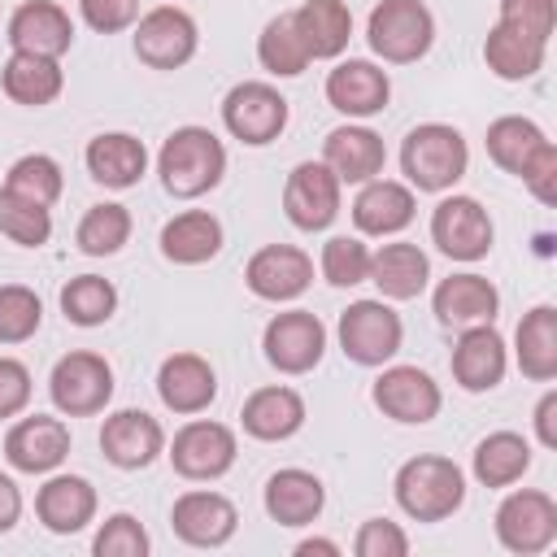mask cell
I'll use <instances>...</instances> for the list:
<instances>
[{"label":"cell","mask_w":557,"mask_h":557,"mask_svg":"<svg viewBox=\"0 0 557 557\" xmlns=\"http://www.w3.org/2000/svg\"><path fill=\"white\" fill-rule=\"evenodd\" d=\"M157 174L174 200H196L222 183L226 148L209 126H178L165 135V144L157 152Z\"/></svg>","instance_id":"cell-1"},{"label":"cell","mask_w":557,"mask_h":557,"mask_svg":"<svg viewBox=\"0 0 557 557\" xmlns=\"http://www.w3.org/2000/svg\"><path fill=\"white\" fill-rule=\"evenodd\" d=\"M392 492L413 522H444L466 505V474L453 457L418 453L396 470Z\"/></svg>","instance_id":"cell-2"},{"label":"cell","mask_w":557,"mask_h":557,"mask_svg":"<svg viewBox=\"0 0 557 557\" xmlns=\"http://www.w3.org/2000/svg\"><path fill=\"white\" fill-rule=\"evenodd\" d=\"M470 165L466 135L448 122H422L400 144V170L418 191H448Z\"/></svg>","instance_id":"cell-3"},{"label":"cell","mask_w":557,"mask_h":557,"mask_svg":"<svg viewBox=\"0 0 557 557\" xmlns=\"http://www.w3.org/2000/svg\"><path fill=\"white\" fill-rule=\"evenodd\" d=\"M370 52L392 65H413L435 44V13L422 0H379L366 17Z\"/></svg>","instance_id":"cell-4"},{"label":"cell","mask_w":557,"mask_h":557,"mask_svg":"<svg viewBox=\"0 0 557 557\" xmlns=\"http://www.w3.org/2000/svg\"><path fill=\"white\" fill-rule=\"evenodd\" d=\"M339 348L357 366H387L405 344V322L387 300H352L339 313Z\"/></svg>","instance_id":"cell-5"},{"label":"cell","mask_w":557,"mask_h":557,"mask_svg":"<svg viewBox=\"0 0 557 557\" xmlns=\"http://www.w3.org/2000/svg\"><path fill=\"white\" fill-rule=\"evenodd\" d=\"M48 396L65 418H91L113 400V366L91 348H74L52 366Z\"/></svg>","instance_id":"cell-6"},{"label":"cell","mask_w":557,"mask_h":557,"mask_svg":"<svg viewBox=\"0 0 557 557\" xmlns=\"http://www.w3.org/2000/svg\"><path fill=\"white\" fill-rule=\"evenodd\" d=\"M222 126L239 144L265 148V144H274L287 131V96L274 83H261V78L235 83L222 96Z\"/></svg>","instance_id":"cell-7"},{"label":"cell","mask_w":557,"mask_h":557,"mask_svg":"<svg viewBox=\"0 0 557 557\" xmlns=\"http://www.w3.org/2000/svg\"><path fill=\"white\" fill-rule=\"evenodd\" d=\"M135 57L148 65V70H178L196 57L200 48V30H196V17L178 4H157L148 13L135 17Z\"/></svg>","instance_id":"cell-8"},{"label":"cell","mask_w":557,"mask_h":557,"mask_svg":"<svg viewBox=\"0 0 557 557\" xmlns=\"http://www.w3.org/2000/svg\"><path fill=\"white\" fill-rule=\"evenodd\" d=\"M235 431L213 418H191L170 440V466L191 483H213L235 466Z\"/></svg>","instance_id":"cell-9"},{"label":"cell","mask_w":557,"mask_h":557,"mask_svg":"<svg viewBox=\"0 0 557 557\" xmlns=\"http://www.w3.org/2000/svg\"><path fill=\"white\" fill-rule=\"evenodd\" d=\"M496 540L518 557H535L557 540V500L540 487H518L496 509Z\"/></svg>","instance_id":"cell-10"},{"label":"cell","mask_w":557,"mask_h":557,"mask_svg":"<svg viewBox=\"0 0 557 557\" xmlns=\"http://www.w3.org/2000/svg\"><path fill=\"white\" fill-rule=\"evenodd\" d=\"M496 226L474 196H444L431 209V244L453 261H483L492 252Z\"/></svg>","instance_id":"cell-11"},{"label":"cell","mask_w":557,"mask_h":557,"mask_svg":"<svg viewBox=\"0 0 557 557\" xmlns=\"http://www.w3.org/2000/svg\"><path fill=\"white\" fill-rule=\"evenodd\" d=\"M261 348L278 374H309L326 352V326L309 309H283L265 322Z\"/></svg>","instance_id":"cell-12"},{"label":"cell","mask_w":557,"mask_h":557,"mask_svg":"<svg viewBox=\"0 0 557 557\" xmlns=\"http://www.w3.org/2000/svg\"><path fill=\"white\" fill-rule=\"evenodd\" d=\"M339 196H344V183L331 174L326 161H300L283 183V213L296 231L313 235L339 218Z\"/></svg>","instance_id":"cell-13"},{"label":"cell","mask_w":557,"mask_h":557,"mask_svg":"<svg viewBox=\"0 0 557 557\" xmlns=\"http://www.w3.org/2000/svg\"><path fill=\"white\" fill-rule=\"evenodd\" d=\"M244 283L261 300H274V305L296 300L313 283V257L305 248H296V244H265V248H257L248 257Z\"/></svg>","instance_id":"cell-14"},{"label":"cell","mask_w":557,"mask_h":557,"mask_svg":"<svg viewBox=\"0 0 557 557\" xmlns=\"http://www.w3.org/2000/svg\"><path fill=\"white\" fill-rule=\"evenodd\" d=\"M374 405L392 418V422H405V426H422L440 413L444 396H440V383L418 370V366H383V374L374 379Z\"/></svg>","instance_id":"cell-15"},{"label":"cell","mask_w":557,"mask_h":557,"mask_svg":"<svg viewBox=\"0 0 557 557\" xmlns=\"http://www.w3.org/2000/svg\"><path fill=\"white\" fill-rule=\"evenodd\" d=\"M70 457V426L48 413L17 418L4 435V461L22 474H52Z\"/></svg>","instance_id":"cell-16"},{"label":"cell","mask_w":557,"mask_h":557,"mask_svg":"<svg viewBox=\"0 0 557 557\" xmlns=\"http://www.w3.org/2000/svg\"><path fill=\"white\" fill-rule=\"evenodd\" d=\"M170 527H174V535H178L183 544H191V548H222V544L235 535L239 513H235V505H231L222 492L191 487V492H183V496L174 500Z\"/></svg>","instance_id":"cell-17"},{"label":"cell","mask_w":557,"mask_h":557,"mask_svg":"<svg viewBox=\"0 0 557 557\" xmlns=\"http://www.w3.org/2000/svg\"><path fill=\"white\" fill-rule=\"evenodd\" d=\"M100 453L117 470H144L165 453V431L144 409H117L100 426Z\"/></svg>","instance_id":"cell-18"},{"label":"cell","mask_w":557,"mask_h":557,"mask_svg":"<svg viewBox=\"0 0 557 557\" xmlns=\"http://www.w3.org/2000/svg\"><path fill=\"white\" fill-rule=\"evenodd\" d=\"M392 100V78L383 65L348 57L326 74V104L344 117H374Z\"/></svg>","instance_id":"cell-19"},{"label":"cell","mask_w":557,"mask_h":557,"mask_svg":"<svg viewBox=\"0 0 557 557\" xmlns=\"http://www.w3.org/2000/svg\"><path fill=\"white\" fill-rule=\"evenodd\" d=\"M448 366H453V383L461 392H492L505 379V366H509V352H505L500 331L492 322L461 326Z\"/></svg>","instance_id":"cell-20"},{"label":"cell","mask_w":557,"mask_h":557,"mask_svg":"<svg viewBox=\"0 0 557 557\" xmlns=\"http://www.w3.org/2000/svg\"><path fill=\"white\" fill-rule=\"evenodd\" d=\"M157 396L170 413H205L218 396V374L200 352H170L157 370Z\"/></svg>","instance_id":"cell-21"},{"label":"cell","mask_w":557,"mask_h":557,"mask_svg":"<svg viewBox=\"0 0 557 557\" xmlns=\"http://www.w3.org/2000/svg\"><path fill=\"white\" fill-rule=\"evenodd\" d=\"M9 44L13 52H39L61 61L74 44V22L57 0H26L9 17Z\"/></svg>","instance_id":"cell-22"},{"label":"cell","mask_w":557,"mask_h":557,"mask_svg":"<svg viewBox=\"0 0 557 557\" xmlns=\"http://www.w3.org/2000/svg\"><path fill=\"white\" fill-rule=\"evenodd\" d=\"M431 309L440 318V326H479V322H496L500 313V292L492 278L466 270V274H448L440 278L435 296H431Z\"/></svg>","instance_id":"cell-23"},{"label":"cell","mask_w":557,"mask_h":557,"mask_svg":"<svg viewBox=\"0 0 557 557\" xmlns=\"http://www.w3.org/2000/svg\"><path fill=\"white\" fill-rule=\"evenodd\" d=\"M352 222H357V231L361 235H396V231H405L409 222H413V213H418V200H413V187L409 183H396V178H370V183H361V191L352 196Z\"/></svg>","instance_id":"cell-24"},{"label":"cell","mask_w":557,"mask_h":557,"mask_svg":"<svg viewBox=\"0 0 557 557\" xmlns=\"http://www.w3.org/2000/svg\"><path fill=\"white\" fill-rule=\"evenodd\" d=\"M322 161L331 165V174L339 183H370L383 174L387 165V148H383V135L370 131V126H335L326 139H322Z\"/></svg>","instance_id":"cell-25"},{"label":"cell","mask_w":557,"mask_h":557,"mask_svg":"<svg viewBox=\"0 0 557 557\" xmlns=\"http://www.w3.org/2000/svg\"><path fill=\"white\" fill-rule=\"evenodd\" d=\"M261 505L278 527H309V522H318V513L326 505V487H322L318 474H309L300 466H287V470H274L265 479Z\"/></svg>","instance_id":"cell-26"},{"label":"cell","mask_w":557,"mask_h":557,"mask_svg":"<svg viewBox=\"0 0 557 557\" xmlns=\"http://www.w3.org/2000/svg\"><path fill=\"white\" fill-rule=\"evenodd\" d=\"M239 426L252 435V440H265V444H278V440H292L300 426H305V400L296 387H283V383H270V387H257L244 409H239Z\"/></svg>","instance_id":"cell-27"},{"label":"cell","mask_w":557,"mask_h":557,"mask_svg":"<svg viewBox=\"0 0 557 557\" xmlns=\"http://www.w3.org/2000/svg\"><path fill=\"white\" fill-rule=\"evenodd\" d=\"M35 513L52 535H74L96 518V487L83 474H48L35 492Z\"/></svg>","instance_id":"cell-28"},{"label":"cell","mask_w":557,"mask_h":557,"mask_svg":"<svg viewBox=\"0 0 557 557\" xmlns=\"http://www.w3.org/2000/svg\"><path fill=\"white\" fill-rule=\"evenodd\" d=\"M83 161H87V174H91L100 187L126 191V187H135V183L144 178V170H148V148H144L135 135H126V131H104V135H96V139L87 144Z\"/></svg>","instance_id":"cell-29"},{"label":"cell","mask_w":557,"mask_h":557,"mask_svg":"<svg viewBox=\"0 0 557 557\" xmlns=\"http://www.w3.org/2000/svg\"><path fill=\"white\" fill-rule=\"evenodd\" d=\"M370 283L383 292V300H413L431 283V261L418 244L396 239L370 252Z\"/></svg>","instance_id":"cell-30"},{"label":"cell","mask_w":557,"mask_h":557,"mask_svg":"<svg viewBox=\"0 0 557 557\" xmlns=\"http://www.w3.org/2000/svg\"><path fill=\"white\" fill-rule=\"evenodd\" d=\"M292 22L309 61H335L352 39V13L344 0H305L292 9Z\"/></svg>","instance_id":"cell-31"},{"label":"cell","mask_w":557,"mask_h":557,"mask_svg":"<svg viewBox=\"0 0 557 557\" xmlns=\"http://www.w3.org/2000/svg\"><path fill=\"white\" fill-rule=\"evenodd\" d=\"M222 252V222L209 209H183L161 226V257L174 265H205Z\"/></svg>","instance_id":"cell-32"},{"label":"cell","mask_w":557,"mask_h":557,"mask_svg":"<svg viewBox=\"0 0 557 557\" xmlns=\"http://www.w3.org/2000/svg\"><path fill=\"white\" fill-rule=\"evenodd\" d=\"M0 87L13 104H26V109H44L61 96L65 87V70L57 57H39V52H13L0 70Z\"/></svg>","instance_id":"cell-33"},{"label":"cell","mask_w":557,"mask_h":557,"mask_svg":"<svg viewBox=\"0 0 557 557\" xmlns=\"http://www.w3.org/2000/svg\"><path fill=\"white\" fill-rule=\"evenodd\" d=\"M544 57H548V44L509 26V22H496L483 39V61L496 78L505 83H522V78H535L544 70Z\"/></svg>","instance_id":"cell-34"},{"label":"cell","mask_w":557,"mask_h":557,"mask_svg":"<svg viewBox=\"0 0 557 557\" xmlns=\"http://www.w3.org/2000/svg\"><path fill=\"white\" fill-rule=\"evenodd\" d=\"M513 357L527 379H535V383L557 379V309L553 305H535L522 313V322L513 331Z\"/></svg>","instance_id":"cell-35"},{"label":"cell","mask_w":557,"mask_h":557,"mask_svg":"<svg viewBox=\"0 0 557 557\" xmlns=\"http://www.w3.org/2000/svg\"><path fill=\"white\" fill-rule=\"evenodd\" d=\"M470 470L483 487H513L531 470V444L518 431H492L474 444Z\"/></svg>","instance_id":"cell-36"},{"label":"cell","mask_w":557,"mask_h":557,"mask_svg":"<svg viewBox=\"0 0 557 557\" xmlns=\"http://www.w3.org/2000/svg\"><path fill=\"white\" fill-rule=\"evenodd\" d=\"M487 157L505 170V174H513V178H522V170L535 161V152L548 144V135L531 122V117H522V113H505V117H496L492 126H487Z\"/></svg>","instance_id":"cell-37"},{"label":"cell","mask_w":557,"mask_h":557,"mask_svg":"<svg viewBox=\"0 0 557 557\" xmlns=\"http://www.w3.org/2000/svg\"><path fill=\"white\" fill-rule=\"evenodd\" d=\"M257 61H261V70H270L274 78H296V74H305L309 52H305V44H300V35H296L292 13H278V17H270V22L261 26V35H257Z\"/></svg>","instance_id":"cell-38"},{"label":"cell","mask_w":557,"mask_h":557,"mask_svg":"<svg viewBox=\"0 0 557 557\" xmlns=\"http://www.w3.org/2000/svg\"><path fill=\"white\" fill-rule=\"evenodd\" d=\"M117 309V287L100 274H78L61 287V313L74 326H104Z\"/></svg>","instance_id":"cell-39"},{"label":"cell","mask_w":557,"mask_h":557,"mask_svg":"<svg viewBox=\"0 0 557 557\" xmlns=\"http://www.w3.org/2000/svg\"><path fill=\"white\" fill-rule=\"evenodd\" d=\"M131 239V209L126 205H91L74 231V244L87 252V257H113L122 244Z\"/></svg>","instance_id":"cell-40"},{"label":"cell","mask_w":557,"mask_h":557,"mask_svg":"<svg viewBox=\"0 0 557 557\" xmlns=\"http://www.w3.org/2000/svg\"><path fill=\"white\" fill-rule=\"evenodd\" d=\"M4 187L17 191V196H26V200H35V205H48L52 209L57 196H61V187H65V174H61V165L48 152H26V157H17L9 165Z\"/></svg>","instance_id":"cell-41"},{"label":"cell","mask_w":557,"mask_h":557,"mask_svg":"<svg viewBox=\"0 0 557 557\" xmlns=\"http://www.w3.org/2000/svg\"><path fill=\"white\" fill-rule=\"evenodd\" d=\"M0 235H9V239L22 244V248L48 244V235H52V213H48V205H35V200H26V196L0 187Z\"/></svg>","instance_id":"cell-42"},{"label":"cell","mask_w":557,"mask_h":557,"mask_svg":"<svg viewBox=\"0 0 557 557\" xmlns=\"http://www.w3.org/2000/svg\"><path fill=\"white\" fill-rule=\"evenodd\" d=\"M322 278L331 287H357L370 278V248L357 235H331L322 244V261H318Z\"/></svg>","instance_id":"cell-43"},{"label":"cell","mask_w":557,"mask_h":557,"mask_svg":"<svg viewBox=\"0 0 557 557\" xmlns=\"http://www.w3.org/2000/svg\"><path fill=\"white\" fill-rule=\"evenodd\" d=\"M44 322V300L22 287V283H4L0 287V344H26Z\"/></svg>","instance_id":"cell-44"},{"label":"cell","mask_w":557,"mask_h":557,"mask_svg":"<svg viewBox=\"0 0 557 557\" xmlns=\"http://www.w3.org/2000/svg\"><path fill=\"white\" fill-rule=\"evenodd\" d=\"M148 548H152V540L135 513H109L100 522V531L91 535L96 557H148Z\"/></svg>","instance_id":"cell-45"},{"label":"cell","mask_w":557,"mask_h":557,"mask_svg":"<svg viewBox=\"0 0 557 557\" xmlns=\"http://www.w3.org/2000/svg\"><path fill=\"white\" fill-rule=\"evenodd\" d=\"M496 22H509L535 39H553V26H557V0H500V17Z\"/></svg>","instance_id":"cell-46"},{"label":"cell","mask_w":557,"mask_h":557,"mask_svg":"<svg viewBox=\"0 0 557 557\" xmlns=\"http://www.w3.org/2000/svg\"><path fill=\"white\" fill-rule=\"evenodd\" d=\"M352 553L357 557H405L409 535L392 518H370V522H361V531L352 540Z\"/></svg>","instance_id":"cell-47"},{"label":"cell","mask_w":557,"mask_h":557,"mask_svg":"<svg viewBox=\"0 0 557 557\" xmlns=\"http://www.w3.org/2000/svg\"><path fill=\"white\" fill-rule=\"evenodd\" d=\"M78 13L91 30L100 35H117L126 26H135L139 17V0H78Z\"/></svg>","instance_id":"cell-48"},{"label":"cell","mask_w":557,"mask_h":557,"mask_svg":"<svg viewBox=\"0 0 557 557\" xmlns=\"http://www.w3.org/2000/svg\"><path fill=\"white\" fill-rule=\"evenodd\" d=\"M30 405V370L17 357H0V422Z\"/></svg>","instance_id":"cell-49"},{"label":"cell","mask_w":557,"mask_h":557,"mask_svg":"<svg viewBox=\"0 0 557 557\" xmlns=\"http://www.w3.org/2000/svg\"><path fill=\"white\" fill-rule=\"evenodd\" d=\"M522 183H527V191L540 200V205H557V144L548 139L540 152H535V161L522 170Z\"/></svg>","instance_id":"cell-50"},{"label":"cell","mask_w":557,"mask_h":557,"mask_svg":"<svg viewBox=\"0 0 557 557\" xmlns=\"http://www.w3.org/2000/svg\"><path fill=\"white\" fill-rule=\"evenodd\" d=\"M535 440L544 444V448H557V392L548 387L544 396H540V405H535Z\"/></svg>","instance_id":"cell-51"},{"label":"cell","mask_w":557,"mask_h":557,"mask_svg":"<svg viewBox=\"0 0 557 557\" xmlns=\"http://www.w3.org/2000/svg\"><path fill=\"white\" fill-rule=\"evenodd\" d=\"M17 518H22V492H17V483L0 470V535H4V531H13V527H17Z\"/></svg>","instance_id":"cell-52"},{"label":"cell","mask_w":557,"mask_h":557,"mask_svg":"<svg viewBox=\"0 0 557 557\" xmlns=\"http://www.w3.org/2000/svg\"><path fill=\"white\" fill-rule=\"evenodd\" d=\"M313 553L339 557V544H335V540H300V544H296V557H313Z\"/></svg>","instance_id":"cell-53"}]
</instances>
